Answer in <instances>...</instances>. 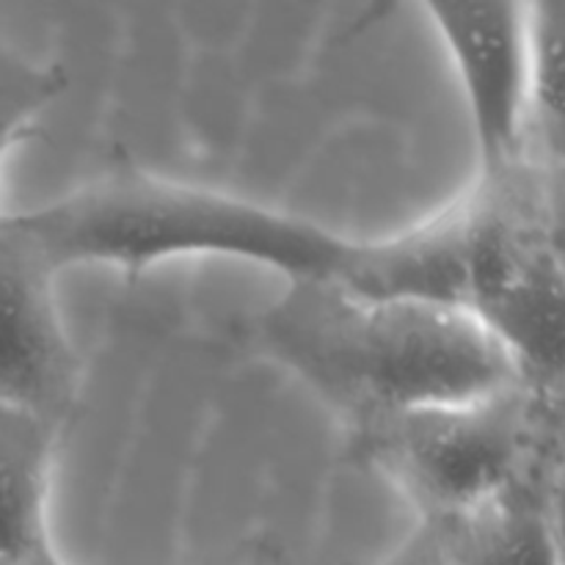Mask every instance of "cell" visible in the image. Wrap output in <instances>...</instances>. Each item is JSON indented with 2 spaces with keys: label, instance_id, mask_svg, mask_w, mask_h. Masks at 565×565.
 Here are the masks:
<instances>
[{
  "label": "cell",
  "instance_id": "6da1fadb",
  "mask_svg": "<svg viewBox=\"0 0 565 565\" xmlns=\"http://www.w3.org/2000/svg\"><path fill=\"white\" fill-rule=\"evenodd\" d=\"M287 285L252 320L248 340L312 386L348 428L530 381L491 331L456 309L364 298L337 281Z\"/></svg>",
  "mask_w": 565,
  "mask_h": 565
},
{
  "label": "cell",
  "instance_id": "7a4b0ae2",
  "mask_svg": "<svg viewBox=\"0 0 565 565\" xmlns=\"http://www.w3.org/2000/svg\"><path fill=\"white\" fill-rule=\"evenodd\" d=\"M17 215L55 274L70 265L143 270L177 257H235L268 265L287 281H340L362 243L252 199L132 166Z\"/></svg>",
  "mask_w": 565,
  "mask_h": 565
},
{
  "label": "cell",
  "instance_id": "3957f363",
  "mask_svg": "<svg viewBox=\"0 0 565 565\" xmlns=\"http://www.w3.org/2000/svg\"><path fill=\"white\" fill-rule=\"evenodd\" d=\"M561 390L519 381L494 395L353 425L359 461L441 527L505 497L557 483Z\"/></svg>",
  "mask_w": 565,
  "mask_h": 565
},
{
  "label": "cell",
  "instance_id": "277c9868",
  "mask_svg": "<svg viewBox=\"0 0 565 565\" xmlns=\"http://www.w3.org/2000/svg\"><path fill=\"white\" fill-rule=\"evenodd\" d=\"M445 210L452 309L491 331L530 381L561 390V174L522 160Z\"/></svg>",
  "mask_w": 565,
  "mask_h": 565
},
{
  "label": "cell",
  "instance_id": "5b68a950",
  "mask_svg": "<svg viewBox=\"0 0 565 565\" xmlns=\"http://www.w3.org/2000/svg\"><path fill=\"white\" fill-rule=\"evenodd\" d=\"M467 97L478 177L491 180L527 158V3H425Z\"/></svg>",
  "mask_w": 565,
  "mask_h": 565
},
{
  "label": "cell",
  "instance_id": "8992f818",
  "mask_svg": "<svg viewBox=\"0 0 565 565\" xmlns=\"http://www.w3.org/2000/svg\"><path fill=\"white\" fill-rule=\"evenodd\" d=\"M55 276L20 215H0V403L61 425L81 367L55 307Z\"/></svg>",
  "mask_w": 565,
  "mask_h": 565
},
{
  "label": "cell",
  "instance_id": "52a82bcc",
  "mask_svg": "<svg viewBox=\"0 0 565 565\" xmlns=\"http://www.w3.org/2000/svg\"><path fill=\"white\" fill-rule=\"evenodd\" d=\"M55 434L50 419L0 403V563L53 546L47 489Z\"/></svg>",
  "mask_w": 565,
  "mask_h": 565
},
{
  "label": "cell",
  "instance_id": "ba28073f",
  "mask_svg": "<svg viewBox=\"0 0 565 565\" xmlns=\"http://www.w3.org/2000/svg\"><path fill=\"white\" fill-rule=\"evenodd\" d=\"M555 486L505 497L436 530L452 565H561Z\"/></svg>",
  "mask_w": 565,
  "mask_h": 565
},
{
  "label": "cell",
  "instance_id": "9c48e42d",
  "mask_svg": "<svg viewBox=\"0 0 565 565\" xmlns=\"http://www.w3.org/2000/svg\"><path fill=\"white\" fill-rule=\"evenodd\" d=\"M530 108L527 158L561 174L563 166V44L565 3H527Z\"/></svg>",
  "mask_w": 565,
  "mask_h": 565
},
{
  "label": "cell",
  "instance_id": "30bf717a",
  "mask_svg": "<svg viewBox=\"0 0 565 565\" xmlns=\"http://www.w3.org/2000/svg\"><path fill=\"white\" fill-rule=\"evenodd\" d=\"M64 92L61 66L36 64L0 33V166L17 143L33 136L39 116Z\"/></svg>",
  "mask_w": 565,
  "mask_h": 565
},
{
  "label": "cell",
  "instance_id": "8fae6325",
  "mask_svg": "<svg viewBox=\"0 0 565 565\" xmlns=\"http://www.w3.org/2000/svg\"><path fill=\"white\" fill-rule=\"evenodd\" d=\"M381 565H452L447 557L445 544H441L439 533L430 530L428 524H419L401 546L390 555V561Z\"/></svg>",
  "mask_w": 565,
  "mask_h": 565
},
{
  "label": "cell",
  "instance_id": "7c38bea8",
  "mask_svg": "<svg viewBox=\"0 0 565 565\" xmlns=\"http://www.w3.org/2000/svg\"><path fill=\"white\" fill-rule=\"evenodd\" d=\"M0 565H66V563L61 561L58 552H55L53 546H44V550L20 557V561H9V563H0Z\"/></svg>",
  "mask_w": 565,
  "mask_h": 565
}]
</instances>
